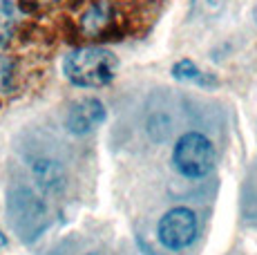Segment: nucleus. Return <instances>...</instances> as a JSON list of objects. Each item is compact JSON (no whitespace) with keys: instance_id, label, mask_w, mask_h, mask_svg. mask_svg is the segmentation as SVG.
Returning a JSON list of instances; mask_svg holds the SVG:
<instances>
[{"instance_id":"3","label":"nucleus","mask_w":257,"mask_h":255,"mask_svg":"<svg viewBox=\"0 0 257 255\" xmlns=\"http://www.w3.org/2000/svg\"><path fill=\"white\" fill-rule=\"evenodd\" d=\"M197 215L192 213L190 208H172L161 217L159 228H157V235H159V242L164 244L170 251H179V248H186L195 242L197 237Z\"/></svg>"},{"instance_id":"7","label":"nucleus","mask_w":257,"mask_h":255,"mask_svg":"<svg viewBox=\"0 0 257 255\" xmlns=\"http://www.w3.org/2000/svg\"><path fill=\"white\" fill-rule=\"evenodd\" d=\"M172 76L179 78V81L199 83V85H212V83H215V78H210L208 74H204V72H201L192 61H188V58L179 61L175 67H172Z\"/></svg>"},{"instance_id":"12","label":"nucleus","mask_w":257,"mask_h":255,"mask_svg":"<svg viewBox=\"0 0 257 255\" xmlns=\"http://www.w3.org/2000/svg\"><path fill=\"white\" fill-rule=\"evenodd\" d=\"M41 3H56V0H41Z\"/></svg>"},{"instance_id":"9","label":"nucleus","mask_w":257,"mask_h":255,"mask_svg":"<svg viewBox=\"0 0 257 255\" xmlns=\"http://www.w3.org/2000/svg\"><path fill=\"white\" fill-rule=\"evenodd\" d=\"M5 244H7V239H5V235H3V230H0V248L5 246Z\"/></svg>"},{"instance_id":"4","label":"nucleus","mask_w":257,"mask_h":255,"mask_svg":"<svg viewBox=\"0 0 257 255\" xmlns=\"http://www.w3.org/2000/svg\"><path fill=\"white\" fill-rule=\"evenodd\" d=\"M105 121V105L98 99H78L67 112V128L74 135L92 132Z\"/></svg>"},{"instance_id":"13","label":"nucleus","mask_w":257,"mask_h":255,"mask_svg":"<svg viewBox=\"0 0 257 255\" xmlns=\"http://www.w3.org/2000/svg\"><path fill=\"white\" fill-rule=\"evenodd\" d=\"M87 255H103V253H96V251H94V253H87Z\"/></svg>"},{"instance_id":"1","label":"nucleus","mask_w":257,"mask_h":255,"mask_svg":"<svg viewBox=\"0 0 257 255\" xmlns=\"http://www.w3.org/2000/svg\"><path fill=\"white\" fill-rule=\"evenodd\" d=\"M118 58L103 47H81L65 58V76L78 87H103L112 83Z\"/></svg>"},{"instance_id":"11","label":"nucleus","mask_w":257,"mask_h":255,"mask_svg":"<svg viewBox=\"0 0 257 255\" xmlns=\"http://www.w3.org/2000/svg\"><path fill=\"white\" fill-rule=\"evenodd\" d=\"M208 3H212V5H221V3H226V0H208Z\"/></svg>"},{"instance_id":"6","label":"nucleus","mask_w":257,"mask_h":255,"mask_svg":"<svg viewBox=\"0 0 257 255\" xmlns=\"http://www.w3.org/2000/svg\"><path fill=\"white\" fill-rule=\"evenodd\" d=\"M34 175H36L38 184L45 190H58L65 184V173H63V166L58 161L52 159H38L34 164Z\"/></svg>"},{"instance_id":"5","label":"nucleus","mask_w":257,"mask_h":255,"mask_svg":"<svg viewBox=\"0 0 257 255\" xmlns=\"http://www.w3.org/2000/svg\"><path fill=\"white\" fill-rule=\"evenodd\" d=\"M112 18H114V12L110 3H94L81 16V29L87 36H98L112 25Z\"/></svg>"},{"instance_id":"10","label":"nucleus","mask_w":257,"mask_h":255,"mask_svg":"<svg viewBox=\"0 0 257 255\" xmlns=\"http://www.w3.org/2000/svg\"><path fill=\"white\" fill-rule=\"evenodd\" d=\"M253 21H255V25H257V3H255V7H253Z\"/></svg>"},{"instance_id":"8","label":"nucleus","mask_w":257,"mask_h":255,"mask_svg":"<svg viewBox=\"0 0 257 255\" xmlns=\"http://www.w3.org/2000/svg\"><path fill=\"white\" fill-rule=\"evenodd\" d=\"M14 25H16V12L9 0H0V47H5L14 36Z\"/></svg>"},{"instance_id":"2","label":"nucleus","mask_w":257,"mask_h":255,"mask_svg":"<svg viewBox=\"0 0 257 255\" xmlns=\"http://www.w3.org/2000/svg\"><path fill=\"white\" fill-rule=\"evenodd\" d=\"M172 161L184 177H204L215 166V148H212L208 137H204L201 132H186L177 141Z\"/></svg>"}]
</instances>
